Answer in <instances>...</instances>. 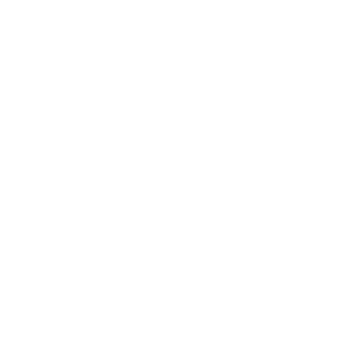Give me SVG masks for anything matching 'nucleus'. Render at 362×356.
Returning <instances> with one entry per match:
<instances>
[]
</instances>
